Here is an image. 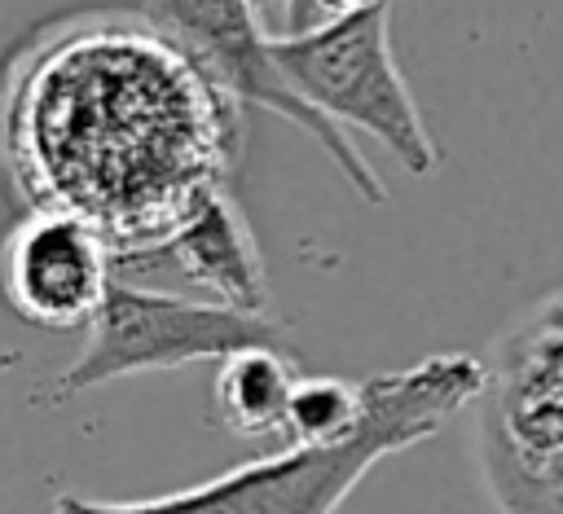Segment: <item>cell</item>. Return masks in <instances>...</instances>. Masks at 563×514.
<instances>
[{"label": "cell", "instance_id": "obj_8", "mask_svg": "<svg viewBox=\"0 0 563 514\" xmlns=\"http://www.w3.org/2000/svg\"><path fill=\"white\" fill-rule=\"evenodd\" d=\"M303 373L282 343L224 356L211 382V422L233 439H286V409Z\"/></svg>", "mask_w": 563, "mask_h": 514}, {"label": "cell", "instance_id": "obj_4", "mask_svg": "<svg viewBox=\"0 0 563 514\" xmlns=\"http://www.w3.org/2000/svg\"><path fill=\"white\" fill-rule=\"evenodd\" d=\"M260 343H282V325L273 316L163 294L132 281H110L106 303L88 325L84 351L48 382L44 395L53 404H66L84 391H97L132 373L185 369L194 360L220 365L224 356Z\"/></svg>", "mask_w": 563, "mask_h": 514}, {"label": "cell", "instance_id": "obj_3", "mask_svg": "<svg viewBox=\"0 0 563 514\" xmlns=\"http://www.w3.org/2000/svg\"><path fill=\"white\" fill-rule=\"evenodd\" d=\"M273 57L325 119L369 132L413 176L435 171L440 149L391 53V4L299 35H273Z\"/></svg>", "mask_w": 563, "mask_h": 514}, {"label": "cell", "instance_id": "obj_5", "mask_svg": "<svg viewBox=\"0 0 563 514\" xmlns=\"http://www.w3.org/2000/svg\"><path fill=\"white\" fill-rule=\"evenodd\" d=\"M114 4L132 9V13H145L154 26L176 35L198 57V66L233 101H251L260 110H273L277 119H286L299 132H308L330 154L339 176L365 202H383L387 198L383 176L365 163V154L347 136V127L325 119L290 83V75L273 57V31L264 26V9L255 0H114Z\"/></svg>", "mask_w": 563, "mask_h": 514}, {"label": "cell", "instance_id": "obj_10", "mask_svg": "<svg viewBox=\"0 0 563 514\" xmlns=\"http://www.w3.org/2000/svg\"><path fill=\"white\" fill-rule=\"evenodd\" d=\"M378 4H396V0H303V31L321 26V22H334V18H356V13H369Z\"/></svg>", "mask_w": 563, "mask_h": 514}, {"label": "cell", "instance_id": "obj_11", "mask_svg": "<svg viewBox=\"0 0 563 514\" xmlns=\"http://www.w3.org/2000/svg\"><path fill=\"white\" fill-rule=\"evenodd\" d=\"M303 31V0H286L282 4V26L277 35H299Z\"/></svg>", "mask_w": 563, "mask_h": 514}, {"label": "cell", "instance_id": "obj_12", "mask_svg": "<svg viewBox=\"0 0 563 514\" xmlns=\"http://www.w3.org/2000/svg\"><path fill=\"white\" fill-rule=\"evenodd\" d=\"M255 4L264 9V18L273 13V18H277V26H282V4H286V0H255Z\"/></svg>", "mask_w": 563, "mask_h": 514}, {"label": "cell", "instance_id": "obj_2", "mask_svg": "<svg viewBox=\"0 0 563 514\" xmlns=\"http://www.w3.org/2000/svg\"><path fill=\"white\" fill-rule=\"evenodd\" d=\"M475 457L501 514H563V294L484 360Z\"/></svg>", "mask_w": 563, "mask_h": 514}, {"label": "cell", "instance_id": "obj_9", "mask_svg": "<svg viewBox=\"0 0 563 514\" xmlns=\"http://www.w3.org/2000/svg\"><path fill=\"white\" fill-rule=\"evenodd\" d=\"M365 382L356 378H330V373H312L295 382L290 409H286V448H330L343 444L352 435H361L365 426Z\"/></svg>", "mask_w": 563, "mask_h": 514}, {"label": "cell", "instance_id": "obj_1", "mask_svg": "<svg viewBox=\"0 0 563 514\" xmlns=\"http://www.w3.org/2000/svg\"><path fill=\"white\" fill-rule=\"evenodd\" d=\"M233 97L145 13L44 31L13 57L0 154L31 206L88 220L114 255L167 246L238 149Z\"/></svg>", "mask_w": 563, "mask_h": 514}, {"label": "cell", "instance_id": "obj_6", "mask_svg": "<svg viewBox=\"0 0 563 514\" xmlns=\"http://www.w3.org/2000/svg\"><path fill=\"white\" fill-rule=\"evenodd\" d=\"M110 242L79 215L31 206L0 242V294L40 329H88L110 290Z\"/></svg>", "mask_w": 563, "mask_h": 514}, {"label": "cell", "instance_id": "obj_7", "mask_svg": "<svg viewBox=\"0 0 563 514\" xmlns=\"http://www.w3.org/2000/svg\"><path fill=\"white\" fill-rule=\"evenodd\" d=\"M176 268L207 294H216V303L238 308V312H255L268 316V272H264V255L260 242L246 224V215L238 211V202L216 189L163 246Z\"/></svg>", "mask_w": 563, "mask_h": 514}]
</instances>
